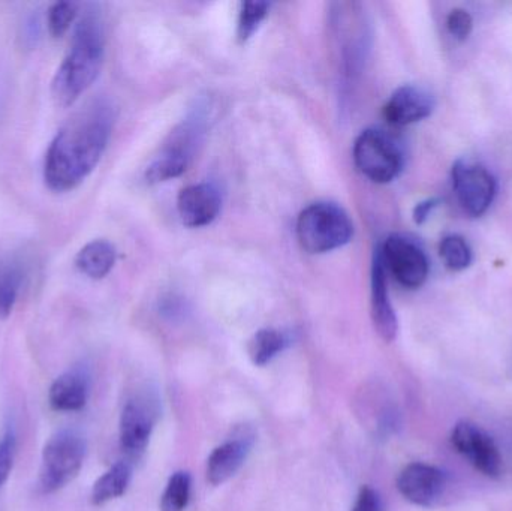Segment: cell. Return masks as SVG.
Returning a JSON list of instances; mask_svg holds the SVG:
<instances>
[{"label":"cell","instance_id":"obj_2","mask_svg":"<svg viewBox=\"0 0 512 511\" xmlns=\"http://www.w3.org/2000/svg\"><path fill=\"white\" fill-rule=\"evenodd\" d=\"M104 56V23L98 9L90 6L75 24L71 47L51 83L57 105L69 107L95 83L101 74Z\"/></svg>","mask_w":512,"mask_h":511},{"label":"cell","instance_id":"obj_17","mask_svg":"<svg viewBox=\"0 0 512 511\" xmlns=\"http://www.w3.org/2000/svg\"><path fill=\"white\" fill-rule=\"evenodd\" d=\"M116 248L108 240L98 239L84 245L75 257V266L90 279H104L116 264Z\"/></svg>","mask_w":512,"mask_h":511},{"label":"cell","instance_id":"obj_8","mask_svg":"<svg viewBox=\"0 0 512 511\" xmlns=\"http://www.w3.org/2000/svg\"><path fill=\"white\" fill-rule=\"evenodd\" d=\"M453 188L463 210L480 218L495 201L498 183L486 167L462 159L453 167Z\"/></svg>","mask_w":512,"mask_h":511},{"label":"cell","instance_id":"obj_11","mask_svg":"<svg viewBox=\"0 0 512 511\" xmlns=\"http://www.w3.org/2000/svg\"><path fill=\"white\" fill-rule=\"evenodd\" d=\"M447 486L448 477L444 471L421 462L408 465L397 479L400 494L409 503L420 507L435 506L447 491Z\"/></svg>","mask_w":512,"mask_h":511},{"label":"cell","instance_id":"obj_3","mask_svg":"<svg viewBox=\"0 0 512 511\" xmlns=\"http://www.w3.org/2000/svg\"><path fill=\"white\" fill-rule=\"evenodd\" d=\"M210 108L197 104L185 120L171 132L152 164L147 167L146 180L149 183L167 182L182 176L194 161L203 144L209 126Z\"/></svg>","mask_w":512,"mask_h":511},{"label":"cell","instance_id":"obj_20","mask_svg":"<svg viewBox=\"0 0 512 511\" xmlns=\"http://www.w3.org/2000/svg\"><path fill=\"white\" fill-rule=\"evenodd\" d=\"M288 344V339L279 330L262 329L256 332L249 342V356L256 366H264L270 363L277 354L282 353Z\"/></svg>","mask_w":512,"mask_h":511},{"label":"cell","instance_id":"obj_14","mask_svg":"<svg viewBox=\"0 0 512 511\" xmlns=\"http://www.w3.org/2000/svg\"><path fill=\"white\" fill-rule=\"evenodd\" d=\"M373 326L385 342L396 339L399 324L396 312L388 296L387 270L382 261L381 251L376 249L372 264V293H370Z\"/></svg>","mask_w":512,"mask_h":511},{"label":"cell","instance_id":"obj_29","mask_svg":"<svg viewBox=\"0 0 512 511\" xmlns=\"http://www.w3.org/2000/svg\"><path fill=\"white\" fill-rule=\"evenodd\" d=\"M438 206V200H427L423 203L418 204L414 210V219L417 224H423L432 215L433 210Z\"/></svg>","mask_w":512,"mask_h":511},{"label":"cell","instance_id":"obj_24","mask_svg":"<svg viewBox=\"0 0 512 511\" xmlns=\"http://www.w3.org/2000/svg\"><path fill=\"white\" fill-rule=\"evenodd\" d=\"M270 5L265 2H245L240 9L239 24H237V38L240 42L249 41L258 30L259 24L267 15Z\"/></svg>","mask_w":512,"mask_h":511},{"label":"cell","instance_id":"obj_10","mask_svg":"<svg viewBox=\"0 0 512 511\" xmlns=\"http://www.w3.org/2000/svg\"><path fill=\"white\" fill-rule=\"evenodd\" d=\"M158 407L152 396L138 395L129 399L120 416V443L129 455L144 452L153 428H155Z\"/></svg>","mask_w":512,"mask_h":511},{"label":"cell","instance_id":"obj_6","mask_svg":"<svg viewBox=\"0 0 512 511\" xmlns=\"http://www.w3.org/2000/svg\"><path fill=\"white\" fill-rule=\"evenodd\" d=\"M358 171L375 183H390L402 173L403 153L397 141L381 129H366L354 144Z\"/></svg>","mask_w":512,"mask_h":511},{"label":"cell","instance_id":"obj_7","mask_svg":"<svg viewBox=\"0 0 512 511\" xmlns=\"http://www.w3.org/2000/svg\"><path fill=\"white\" fill-rule=\"evenodd\" d=\"M385 270L394 276L402 287L415 290L427 281L430 272L429 258L420 245L408 237L394 234L379 248Z\"/></svg>","mask_w":512,"mask_h":511},{"label":"cell","instance_id":"obj_28","mask_svg":"<svg viewBox=\"0 0 512 511\" xmlns=\"http://www.w3.org/2000/svg\"><path fill=\"white\" fill-rule=\"evenodd\" d=\"M39 35H41V20H39L38 14H32L23 24L24 42L27 45H36Z\"/></svg>","mask_w":512,"mask_h":511},{"label":"cell","instance_id":"obj_19","mask_svg":"<svg viewBox=\"0 0 512 511\" xmlns=\"http://www.w3.org/2000/svg\"><path fill=\"white\" fill-rule=\"evenodd\" d=\"M132 470L126 462H117L107 473L102 474L90 492L93 506H104L125 495L131 483Z\"/></svg>","mask_w":512,"mask_h":511},{"label":"cell","instance_id":"obj_16","mask_svg":"<svg viewBox=\"0 0 512 511\" xmlns=\"http://www.w3.org/2000/svg\"><path fill=\"white\" fill-rule=\"evenodd\" d=\"M251 447L252 435L246 431L216 447L207 461V480L213 486L224 485L240 470Z\"/></svg>","mask_w":512,"mask_h":511},{"label":"cell","instance_id":"obj_18","mask_svg":"<svg viewBox=\"0 0 512 511\" xmlns=\"http://www.w3.org/2000/svg\"><path fill=\"white\" fill-rule=\"evenodd\" d=\"M26 275L27 266L20 257L0 258V318L3 320L14 311Z\"/></svg>","mask_w":512,"mask_h":511},{"label":"cell","instance_id":"obj_13","mask_svg":"<svg viewBox=\"0 0 512 511\" xmlns=\"http://www.w3.org/2000/svg\"><path fill=\"white\" fill-rule=\"evenodd\" d=\"M435 110V98L423 87L406 84L385 102V120L393 126H408L426 119Z\"/></svg>","mask_w":512,"mask_h":511},{"label":"cell","instance_id":"obj_26","mask_svg":"<svg viewBox=\"0 0 512 511\" xmlns=\"http://www.w3.org/2000/svg\"><path fill=\"white\" fill-rule=\"evenodd\" d=\"M450 35L457 41H466L474 30V18L465 9H453L447 18Z\"/></svg>","mask_w":512,"mask_h":511},{"label":"cell","instance_id":"obj_21","mask_svg":"<svg viewBox=\"0 0 512 511\" xmlns=\"http://www.w3.org/2000/svg\"><path fill=\"white\" fill-rule=\"evenodd\" d=\"M191 497V476L185 471L173 474L161 498V511H185Z\"/></svg>","mask_w":512,"mask_h":511},{"label":"cell","instance_id":"obj_4","mask_svg":"<svg viewBox=\"0 0 512 511\" xmlns=\"http://www.w3.org/2000/svg\"><path fill=\"white\" fill-rule=\"evenodd\" d=\"M354 225L342 207L333 203H315L297 219V239L309 254H325L351 242Z\"/></svg>","mask_w":512,"mask_h":511},{"label":"cell","instance_id":"obj_5","mask_svg":"<svg viewBox=\"0 0 512 511\" xmlns=\"http://www.w3.org/2000/svg\"><path fill=\"white\" fill-rule=\"evenodd\" d=\"M86 441L74 431H60L42 449L39 489L50 495L68 486L80 474L86 459Z\"/></svg>","mask_w":512,"mask_h":511},{"label":"cell","instance_id":"obj_25","mask_svg":"<svg viewBox=\"0 0 512 511\" xmlns=\"http://www.w3.org/2000/svg\"><path fill=\"white\" fill-rule=\"evenodd\" d=\"M15 449H17L15 432L12 429H6L5 434L0 438V488L5 485L6 480L11 476L12 467H14Z\"/></svg>","mask_w":512,"mask_h":511},{"label":"cell","instance_id":"obj_1","mask_svg":"<svg viewBox=\"0 0 512 511\" xmlns=\"http://www.w3.org/2000/svg\"><path fill=\"white\" fill-rule=\"evenodd\" d=\"M116 122V108L96 98L75 111L45 155L44 180L54 192L78 188L101 161Z\"/></svg>","mask_w":512,"mask_h":511},{"label":"cell","instance_id":"obj_9","mask_svg":"<svg viewBox=\"0 0 512 511\" xmlns=\"http://www.w3.org/2000/svg\"><path fill=\"white\" fill-rule=\"evenodd\" d=\"M454 449L475 468L487 477L502 474V456L495 440L480 426L471 422H459L451 434Z\"/></svg>","mask_w":512,"mask_h":511},{"label":"cell","instance_id":"obj_23","mask_svg":"<svg viewBox=\"0 0 512 511\" xmlns=\"http://www.w3.org/2000/svg\"><path fill=\"white\" fill-rule=\"evenodd\" d=\"M78 17V5L74 2H56L48 8V33L53 38H62Z\"/></svg>","mask_w":512,"mask_h":511},{"label":"cell","instance_id":"obj_22","mask_svg":"<svg viewBox=\"0 0 512 511\" xmlns=\"http://www.w3.org/2000/svg\"><path fill=\"white\" fill-rule=\"evenodd\" d=\"M439 254L445 266L453 272H462L472 264V251L468 242L457 234L445 237L439 246Z\"/></svg>","mask_w":512,"mask_h":511},{"label":"cell","instance_id":"obj_12","mask_svg":"<svg viewBox=\"0 0 512 511\" xmlns=\"http://www.w3.org/2000/svg\"><path fill=\"white\" fill-rule=\"evenodd\" d=\"M222 209V195L213 183H198L180 191L177 212L180 221L189 228L212 224Z\"/></svg>","mask_w":512,"mask_h":511},{"label":"cell","instance_id":"obj_15","mask_svg":"<svg viewBox=\"0 0 512 511\" xmlns=\"http://www.w3.org/2000/svg\"><path fill=\"white\" fill-rule=\"evenodd\" d=\"M90 378L86 369L72 368L53 381L48 390V402L59 413H77L89 401Z\"/></svg>","mask_w":512,"mask_h":511},{"label":"cell","instance_id":"obj_27","mask_svg":"<svg viewBox=\"0 0 512 511\" xmlns=\"http://www.w3.org/2000/svg\"><path fill=\"white\" fill-rule=\"evenodd\" d=\"M351 511H382V501L378 492L370 486H363Z\"/></svg>","mask_w":512,"mask_h":511}]
</instances>
